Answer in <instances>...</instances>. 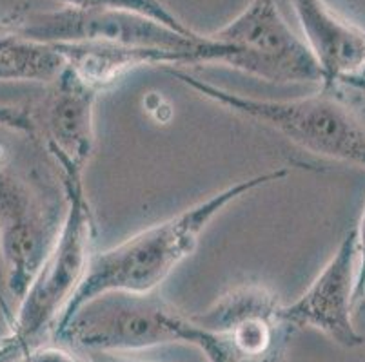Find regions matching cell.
<instances>
[{
	"label": "cell",
	"mask_w": 365,
	"mask_h": 362,
	"mask_svg": "<svg viewBox=\"0 0 365 362\" xmlns=\"http://www.w3.org/2000/svg\"><path fill=\"white\" fill-rule=\"evenodd\" d=\"M287 174L289 169H274L242 179L180 214L144 228L117 247L97 254L93 252L84 279L56 326L68 321L89 299L106 292H157L169 274L197 250L202 232L225 207L260 187L280 181Z\"/></svg>",
	"instance_id": "cell-1"
},
{
	"label": "cell",
	"mask_w": 365,
	"mask_h": 362,
	"mask_svg": "<svg viewBox=\"0 0 365 362\" xmlns=\"http://www.w3.org/2000/svg\"><path fill=\"white\" fill-rule=\"evenodd\" d=\"M82 176V172H58L66 196L64 221L55 247L9 321L8 335L0 341V362H19L46 344L84 279L97 225Z\"/></svg>",
	"instance_id": "cell-2"
},
{
	"label": "cell",
	"mask_w": 365,
	"mask_h": 362,
	"mask_svg": "<svg viewBox=\"0 0 365 362\" xmlns=\"http://www.w3.org/2000/svg\"><path fill=\"white\" fill-rule=\"evenodd\" d=\"M164 71L202 98L273 129L309 154L365 167L364 115L336 87L320 85V91L294 100H258L209 84L177 68H164Z\"/></svg>",
	"instance_id": "cell-3"
},
{
	"label": "cell",
	"mask_w": 365,
	"mask_h": 362,
	"mask_svg": "<svg viewBox=\"0 0 365 362\" xmlns=\"http://www.w3.org/2000/svg\"><path fill=\"white\" fill-rule=\"evenodd\" d=\"M282 307L265 284H238L202 314L185 315L182 343L200 348L207 362H285L294 330Z\"/></svg>",
	"instance_id": "cell-4"
},
{
	"label": "cell",
	"mask_w": 365,
	"mask_h": 362,
	"mask_svg": "<svg viewBox=\"0 0 365 362\" xmlns=\"http://www.w3.org/2000/svg\"><path fill=\"white\" fill-rule=\"evenodd\" d=\"M0 24L48 44L109 42L138 48L193 51L204 55L207 64L227 68L233 60V48L217 42L209 35L198 33L197 36H184L155 20L125 11L82 9L71 6L38 11L28 6H16L0 20Z\"/></svg>",
	"instance_id": "cell-5"
},
{
	"label": "cell",
	"mask_w": 365,
	"mask_h": 362,
	"mask_svg": "<svg viewBox=\"0 0 365 362\" xmlns=\"http://www.w3.org/2000/svg\"><path fill=\"white\" fill-rule=\"evenodd\" d=\"M185 314L157 292H106L55 328L56 343L82 353L129 355L182 343Z\"/></svg>",
	"instance_id": "cell-6"
},
{
	"label": "cell",
	"mask_w": 365,
	"mask_h": 362,
	"mask_svg": "<svg viewBox=\"0 0 365 362\" xmlns=\"http://www.w3.org/2000/svg\"><path fill=\"white\" fill-rule=\"evenodd\" d=\"M66 215V196L36 172L0 165V255L6 287L21 301L48 259Z\"/></svg>",
	"instance_id": "cell-7"
},
{
	"label": "cell",
	"mask_w": 365,
	"mask_h": 362,
	"mask_svg": "<svg viewBox=\"0 0 365 362\" xmlns=\"http://www.w3.org/2000/svg\"><path fill=\"white\" fill-rule=\"evenodd\" d=\"M98 91L71 69L48 84L38 104L0 107V125L29 136L44 149L58 172H82L95 151V104Z\"/></svg>",
	"instance_id": "cell-8"
},
{
	"label": "cell",
	"mask_w": 365,
	"mask_h": 362,
	"mask_svg": "<svg viewBox=\"0 0 365 362\" xmlns=\"http://www.w3.org/2000/svg\"><path fill=\"white\" fill-rule=\"evenodd\" d=\"M211 38L231 46V68L273 84H325L318 60L291 29L278 0H251Z\"/></svg>",
	"instance_id": "cell-9"
},
{
	"label": "cell",
	"mask_w": 365,
	"mask_h": 362,
	"mask_svg": "<svg viewBox=\"0 0 365 362\" xmlns=\"http://www.w3.org/2000/svg\"><path fill=\"white\" fill-rule=\"evenodd\" d=\"M356 272L354 230L351 228L333 257L327 261L309 288L291 304L282 307V315L294 331L313 328L344 348L365 344V335L353 323V290Z\"/></svg>",
	"instance_id": "cell-10"
},
{
	"label": "cell",
	"mask_w": 365,
	"mask_h": 362,
	"mask_svg": "<svg viewBox=\"0 0 365 362\" xmlns=\"http://www.w3.org/2000/svg\"><path fill=\"white\" fill-rule=\"evenodd\" d=\"M304 40L325 76L324 87L345 89L365 78V29L325 0H291Z\"/></svg>",
	"instance_id": "cell-11"
},
{
	"label": "cell",
	"mask_w": 365,
	"mask_h": 362,
	"mask_svg": "<svg viewBox=\"0 0 365 362\" xmlns=\"http://www.w3.org/2000/svg\"><path fill=\"white\" fill-rule=\"evenodd\" d=\"M64 56L66 65L89 87L98 92L111 87L129 71L144 65H197L207 64L200 53L177 49L138 48V46L109 44V42H73L55 44Z\"/></svg>",
	"instance_id": "cell-12"
},
{
	"label": "cell",
	"mask_w": 365,
	"mask_h": 362,
	"mask_svg": "<svg viewBox=\"0 0 365 362\" xmlns=\"http://www.w3.org/2000/svg\"><path fill=\"white\" fill-rule=\"evenodd\" d=\"M66 69L55 44L29 38L0 24V82L51 84Z\"/></svg>",
	"instance_id": "cell-13"
},
{
	"label": "cell",
	"mask_w": 365,
	"mask_h": 362,
	"mask_svg": "<svg viewBox=\"0 0 365 362\" xmlns=\"http://www.w3.org/2000/svg\"><path fill=\"white\" fill-rule=\"evenodd\" d=\"M64 6L82 9H108V11H125L135 13V15L145 16L149 20H155L158 24L180 33L184 36H197L195 29L184 24L175 11L168 8L162 0H61Z\"/></svg>",
	"instance_id": "cell-14"
},
{
	"label": "cell",
	"mask_w": 365,
	"mask_h": 362,
	"mask_svg": "<svg viewBox=\"0 0 365 362\" xmlns=\"http://www.w3.org/2000/svg\"><path fill=\"white\" fill-rule=\"evenodd\" d=\"M354 230V252H356V272H354L353 312L365 308V208Z\"/></svg>",
	"instance_id": "cell-15"
},
{
	"label": "cell",
	"mask_w": 365,
	"mask_h": 362,
	"mask_svg": "<svg viewBox=\"0 0 365 362\" xmlns=\"http://www.w3.org/2000/svg\"><path fill=\"white\" fill-rule=\"evenodd\" d=\"M345 95V98H349L354 105H361L365 109V78L358 80L353 85L345 89H338Z\"/></svg>",
	"instance_id": "cell-16"
},
{
	"label": "cell",
	"mask_w": 365,
	"mask_h": 362,
	"mask_svg": "<svg viewBox=\"0 0 365 362\" xmlns=\"http://www.w3.org/2000/svg\"><path fill=\"white\" fill-rule=\"evenodd\" d=\"M86 362H145L137 358H128L125 355H108V353H88Z\"/></svg>",
	"instance_id": "cell-17"
}]
</instances>
